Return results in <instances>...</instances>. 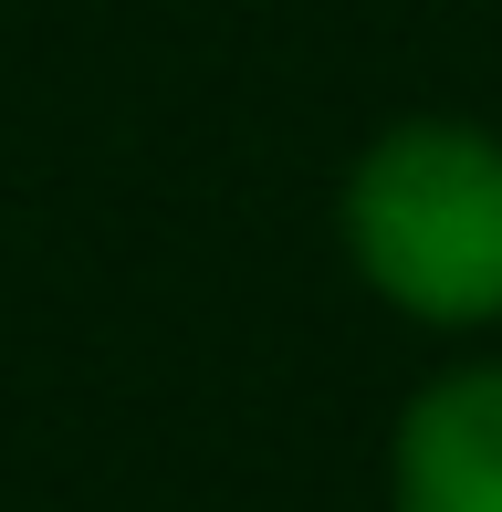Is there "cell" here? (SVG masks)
<instances>
[{
    "instance_id": "1",
    "label": "cell",
    "mask_w": 502,
    "mask_h": 512,
    "mask_svg": "<svg viewBox=\"0 0 502 512\" xmlns=\"http://www.w3.org/2000/svg\"><path fill=\"white\" fill-rule=\"evenodd\" d=\"M356 272L419 324L502 314V147L482 126H398L346 178Z\"/></svg>"
},
{
    "instance_id": "2",
    "label": "cell",
    "mask_w": 502,
    "mask_h": 512,
    "mask_svg": "<svg viewBox=\"0 0 502 512\" xmlns=\"http://www.w3.org/2000/svg\"><path fill=\"white\" fill-rule=\"evenodd\" d=\"M398 512H502V366H461L398 418Z\"/></svg>"
}]
</instances>
